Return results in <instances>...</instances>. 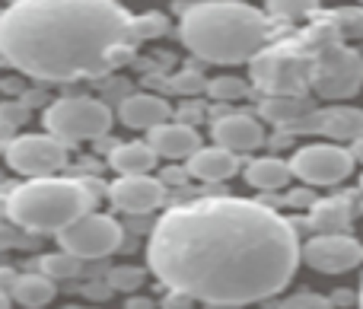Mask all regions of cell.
I'll list each match as a JSON object with an SVG mask.
<instances>
[{
    "label": "cell",
    "instance_id": "6da1fadb",
    "mask_svg": "<svg viewBox=\"0 0 363 309\" xmlns=\"http://www.w3.org/2000/svg\"><path fill=\"white\" fill-rule=\"evenodd\" d=\"M147 265L194 303L245 306L294 281L300 242L290 220L249 198H198L169 208L147 240Z\"/></svg>",
    "mask_w": 363,
    "mask_h": 309
},
{
    "label": "cell",
    "instance_id": "7a4b0ae2",
    "mask_svg": "<svg viewBox=\"0 0 363 309\" xmlns=\"http://www.w3.org/2000/svg\"><path fill=\"white\" fill-rule=\"evenodd\" d=\"M131 19L115 0H13L0 13V48L35 80H93L131 61Z\"/></svg>",
    "mask_w": 363,
    "mask_h": 309
},
{
    "label": "cell",
    "instance_id": "3957f363",
    "mask_svg": "<svg viewBox=\"0 0 363 309\" xmlns=\"http://www.w3.org/2000/svg\"><path fill=\"white\" fill-rule=\"evenodd\" d=\"M271 16L242 0H198L185 6L179 38L194 57L217 67L249 64L271 38Z\"/></svg>",
    "mask_w": 363,
    "mask_h": 309
},
{
    "label": "cell",
    "instance_id": "277c9868",
    "mask_svg": "<svg viewBox=\"0 0 363 309\" xmlns=\"http://www.w3.org/2000/svg\"><path fill=\"white\" fill-rule=\"evenodd\" d=\"M96 195L83 179L32 176L6 195V217L26 233H61L67 223L93 210Z\"/></svg>",
    "mask_w": 363,
    "mask_h": 309
},
{
    "label": "cell",
    "instance_id": "5b68a950",
    "mask_svg": "<svg viewBox=\"0 0 363 309\" xmlns=\"http://www.w3.org/2000/svg\"><path fill=\"white\" fill-rule=\"evenodd\" d=\"M335 35H338V29H335L332 16H328V23H319L313 32H306V35L290 38V42H277V45H264L249 61L252 86H258L264 96L309 93L315 55H319L322 45Z\"/></svg>",
    "mask_w": 363,
    "mask_h": 309
},
{
    "label": "cell",
    "instance_id": "8992f818",
    "mask_svg": "<svg viewBox=\"0 0 363 309\" xmlns=\"http://www.w3.org/2000/svg\"><path fill=\"white\" fill-rule=\"evenodd\" d=\"M42 125L64 144H89V140H99L108 134L112 108L93 96H64L45 108Z\"/></svg>",
    "mask_w": 363,
    "mask_h": 309
},
{
    "label": "cell",
    "instance_id": "52a82bcc",
    "mask_svg": "<svg viewBox=\"0 0 363 309\" xmlns=\"http://www.w3.org/2000/svg\"><path fill=\"white\" fill-rule=\"evenodd\" d=\"M363 89V57L351 45L328 38L315 55L309 93L325 102H347Z\"/></svg>",
    "mask_w": 363,
    "mask_h": 309
},
{
    "label": "cell",
    "instance_id": "ba28073f",
    "mask_svg": "<svg viewBox=\"0 0 363 309\" xmlns=\"http://www.w3.org/2000/svg\"><path fill=\"white\" fill-rule=\"evenodd\" d=\"M354 153L351 147H341L338 140H322V144H306L290 157V169L294 179L313 189H328V185H341L351 179L354 172Z\"/></svg>",
    "mask_w": 363,
    "mask_h": 309
},
{
    "label": "cell",
    "instance_id": "9c48e42d",
    "mask_svg": "<svg viewBox=\"0 0 363 309\" xmlns=\"http://www.w3.org/2000/svg\"><path fill=\"white\" fill-rule=\"evenodd\" d=\"M4 159L16 176H55L67 166V144L55 134H13L4 150Z\"/></svg>",
    "mask_w": 363,
    "mask_h": 309
},
{
    "label": "cell",
    "instance_id": "30bf717a",
    "mask_svg": "<svg viewBox=\"0 0 363 309\" xmlns=\"http://www.w3.org/2000/svg\"><path fill=\"white\" fill-rule=\"evenodd\" d=\"M125 242V230L115 217L108 214H96V210H86L83 217H77L74 223L57 233V246L67 249V252L86 259H106L115 249Z\"/></svg>",
    "mask_w": 363,
    "mask_h": 309
},
{
    "label": "cell",
    "instance_id": "8fae6325",
    "mask_svg": "<svg viewBox=\"0 0 363 309\" xmlns=\"http://www.w3.org/2000/svg\"><path fill=\"white\" fill-rule=\"evenodd\" d=\"M300 262L319 274H347L363 265V242L351 233H315L300 246Z\"/></svg>",
    "mask_w": 363,
    "mask_h": 309
},
{
    "label": "cell",
    "instance_id": "7c38bea8",
    "mask_svg": "<svg viewBox=\"0 0 363 309\" xmlns=\"http://www.w3.org/2000/svg\"><path fill=\"white\" fill-rule=\"evenodd\" d=\"M108 198L118 210L125 214H153L163 208L166 189L163 179H157L153 172H134V176H118L108 185Z\"/></svg>",
    "mask_w": 363,
    "mask_h": 309
},
{
    "label": "cell",
    "instance_id": "4fadbf2b",
    "mask_svg": "<svg viewBox=\"0 0 363 309\" xmlns=\"http://www.w3.org/2000/svg\"><path fill=\"white\" fill-rule=\"evenodd\" d=\"M315 131V134H325L328 140H357L363 134V112L354 106H332V108H322V112H306L300 121L290 125V131Z\"/></svg>",
    "mask_w": 363,
    "mask_h": 309
},
{
    "label": "cell",
    "instance_id": "5bb4252c",
    "mask_svg": "<svg viewBox=\"0 0 363 309\" xmlns=\"http://www.w3.org/2000/svg\"><path fill=\"white\" fill-rule=\"evenodd\" d=\"M211 134L213 144H223L236 153H252L264 144V121L245 112H230L213 121Z\"/></svg>",
    "mask_w": 363,
    "mask_h": 309
},
{
    "label": "cell",
    "instance_id": "9a60e30c",
    "mask_svg": "<svg viewBox=\"0 0 363 309\" xmlns=\"http://www.w3.org/2000/svg\"><path fill=\"white\" fill-rule=\"evenodd\" d=\"M150 147L160 153V159H169V163H185L194 150L201 147V134L194 131L188 121H160L157 128H150Z\"/></svg>",
    "mask_w": 363,
    "mask_h": 309
},
{
    "label": "cell",
    "instance_id": "2e32d148",
    "mask_svg": "<svg viewBox=\"0 0 363 309\" xmlns=\"http://www.w3.org/2000/svg\"><path fill=\"white\" fill-rule=\"evenodd\" d=\"M185 166L188 176L198 179V182H226V179H233L239 172V153L223 144H211V147L201 144L185 159Z\"/></svg>",
    "mask_w": 363,
    "mask_h": 309
},
{
    "label": "cell",
    "instance_id": "e0dca14e",
    "mask_svg": "<svg viewBox=\"0 0 363 309\" xmlns=\"http://www.w3.org/2000/svg\"><path fill=\"white\" fill-rule=\"evenodd\" d=\"M121 121L134 131H150L160 121L172 118V106L157 93H131L118 108Z\"/></svg>",
    "mask_w": 363,
    "mask_h": 309
},
{
    "label": "cell",
    "instance_id": "ac0fdd59",
    "mask_svg": "<svg viewBox=\"0 0 363 309\" xmlns=\"http://www.w3.org/2000/svg\"><path fill=\"white\" fill-rule=\"evenodd\" d=\"M294 179V169H290V159L281 157H258L245 163V182L258 191H284Z\"/></svg>",
    "mask_w": 363,
    "mask_h": 309
},
{
    "label": "cell",
    "instance_id": "d6986e66",
    "mask_svg": "<svg viewBox=\"0 0 363 309\" xmlns=\"http://www.w3.org/2000/svg\"><path fill=\"white\" fill-rule=\"evenodd\" d=\"M354 223V208L347 198H319L309 208L313 233H347Z\"/></svg>",
    "mask_w": 363,
    "mask_h": 309
},
{
    "label": "cell",
    "instance_id": "ffe728a7",
    "mask_svg": "<svg viewBox=\"0 0 363 309\" xmlns=\"http://www.w3.org/2000/svg\"><path fill=\"white\" fill-rule=\"evenodd\" d=\"M160 153L150 147V140H131V144H118L108 153V166L118 176H134V172H153L157 169Z\"/></svg>",
    "mask_w": 363,
    "mask_h": 309
},
{
    "label": "cell",
    "instance_id": "44dd1931",
    "mask_svg": "<svg viewBox=\"0 0 363 309\" xmlns=\"http://www.w3.org/2000/svg\"><path fill=\"white\" fill-rule=\"evenodd\" d=\"M55 297H57V284L45 271L16 274L10 284V300H16L19 306H48Z\"/></svg>",
    "mask_w": 363,
    "mask_h": 309
},
{
    "label": "cell",
    "instance_id": "7402d4cb",
    "mask_svg": "<svg viewBox=\"0 0 363 309\" xmlns=\"http://www.w3.org/2000/svg\"><path fill=\"white\" fill-rule=\"evenodd\" d=\"M306 112H313L309 93H300V96H264V102H262V121H271V125L290 128L294 121H300Z\"/></svg>",
    "mask_w": 363,
    "mask_h": 309
},
{
    "label": "cell",
    "instance_id": "603a6c76",
    "mask_svg": "<svg viewBox=\"0 0 363 309\" xmlns=\"http://www.w3.org/2000/svg\"><path fill=\"white\" fill-rule=\"evenodd\" d=\"M83 268V259L67 249H57V252H48L42 255V271L55 281H67V278H77Z\"/></svg>",
    "mask_w": 363,
    "mask_h": 309
},
{
    "label": "cell",
    "instance_id": "cb8c5ba5",
    "mask_svg": "<svg viewBox=\"0 0 363 309\" xmlns=\"http://www.w3.org/2000/svg\"><path fill=\"white\" fill-rule=\"evenodd\" d=\"M204 93L217 102H236L249 93V83H245L242 77H213V80L207 83Z\"/></svg>",
    "mask_w": 363,
    "mask_h": 309
},
{
    "label": "cell",
    "instance_id": "d4e9b609",
    "mask_svg": "<svg viewBox=\"0 0 363 309\" xmlns=\"http://www.w3.org/2000/svg\"><path fill=\"white\" fill-rule=\"evenodd\" d=\"M166 26H169V19L163 13H140V16L131 19V35H134V42L160 38V35H166Z\"/></svg>",
    "mask_w": 363,
    "mask_h": 309
},
{
    "label": "cell",
    "instance_id": "484cf974",
    "mask_svg": "<svg viewBox=\"0 0 363 309\" xmlns=\"http://www.w3.org/2000/svg\"><path fill=\"white\" fill-rule=\"evenodd\" d=\"M315 10V0H268L264 13L271 19H303Z\"/></svg>",
    "mask_w": 363,
    "mask_h": 309
},
{
    "label": "cell",
    "instance_id": "4316f807",
    "mask_svg": "<svg viewBox=\"0 0 363 309\" xmlns=\"http://www.w3.org/2000/svg\"><path fill=\"white\" fill-rule=\"evenodd\" d=\"M332 23L338 29V35L345 38H363V4L345 6V10L332 13Z\"/></svg>",
    "mask_w": 363,
    "mask_h": 309
},
{
    "label": "cell",
    "instance_id": "83f0119b",
    "mask_svg": "<svg viewBox=\"0 0 363 309\" xmlns=\"http://www.w3.org/2000/svg\"><path fill=\"white\" fill-rule=\"evenodd\" d=\"M147 281V274L140 271V268H115L112 274H108V287L112 291H118V293H134V291H140V284Z\"/></svg>",
    "mask_w": 363,
    "mask_h": 309
},
{
    "label": "cell",
    "instance_id": "f1b7e54d",
    "mask_svg": "<svg viewBox=\"0 0 363 309\" xmlns=\"http://www.w3.org/2000/svg\"><path fill=\"white\" fill-rule=\"evenodd\" d=\"M172 89L176 93H204L207 80L201 74H194V70H182V74H176V80H172Z\"/></svg>",
    "mask_w": 363,
    "mask_h": 309
},
{
    "label": "cell",
    "instance_id": "f546056e",
    "mask_svg": "<svg viewBox=\"0 0 363 309\" xmlns=\"http://www.w3.org/2000/svg\"><path fill=\"white\" fill-rule=\"evenodd\" d=\"M287 201H290V208H313V185H306V189H300V191H287Z\"/></svg>",
    "mask_w": 363,
    "mask_h": 309
},
{
    "label": "cell",
    "instance_id": "4dcf8cb0",
    "mask_svg": "<svg viewBox=\"0 0 363 309\" xmlns=\"http://www.w3.org/2000/svg\"><path fill=\"white\" fill-rule=\"evenodd\" d=\"M287 306H328V300L315 297V293H300V297H290Z\"/></svg>",
    "mask_w": 363,
    "mask_h": 309
},
{
    "label": "cell",
    "instance_id": "1f68e13d",
    "mask_svg": "<svg viewBox=\"0 0 363 309\" xmlns=\"http://www.w3.org/2000/svg\"><path fill=\"white\" fill-rule=\"evenodd\" d=\"M185 176H188V166H182V169H176V166H172V169H166V172H163V182L182 185V182H185Z\"/></svg>",
    "mask_w": 363,
    "mask_h": 309
},
{
    "label": "cell",
    "instance_id": "d6a6232c",
    "mask_svg": "<svg viewBox=\"0 0 363 309\" xmlns=\"http://www.w3.org/2000/svg\"><path fill=\"white\" fill-rule=\"evenodd\" d=\"M13 137V125H6V121H0V153L6 150V144H10Z\"/></svg>",
    "mask_w": 363,
    "mask_h": 309
},
{
    "label": "cell",
    "instance_id": "836d02e7",
    "mask_svg": "<svg viewBox=\"0 0 363 309\" xmlns=\"http://www.w3.org/2000/svg\"><path fill=\"white\" fill-rule=\"evenodd\" d=\"M351 153H354V159H357V163H363V134L357 140H351Z\"/></svg>",
    "mask_w": 363,
    "mask_h": 309
},
{
    "label": "cell",
    "instance_id": "e575fe53",
    "mask_svg": "<svg viewBox=\"0 0 363 309\" xmlns=\"http://www.w3.org/2000/svg\"><path fill=\"white\" fill-rule=\"evenodd\" d=\"M13 227H16V223H13ZM13 227L0 223V246H10V242H13V240H10V230H13Z\"/></svg>",
    "mask_w": 363,
    "mask_h": 309
},
{
    "label": "cell",
    "instance_id": "d590c367",
    "mask_svg": "<svg viewBox=\"0 0 363 309\" xmlns=\"http://www.w3.org/2000/svg\"><path fill=\"white\" fill-rule=\"evenodd\" d=\"M6 303H10V293H6V291H0V306H6Z\"/></svg>",
    "mask_w": 363,
    "mask_h": 309
},
{
    "label": "cell",
    "instance_id": "8d00e7d4",
    "mask_svg": "<svg viewBox=\"0 0 363 309\" xmlns=\"http://www.w3.org/2000/svg\"><path fill=\"white\" fill-rule=\"evenodd\" d=\"M4 64H10V61H6V55H4V48H0V67H4Z\"/></svg>",
    "mask_w": 363,
    "mask_h": 309
},
{
    "label": "cell",
    "instance_id": "74e56055",
    "mask_svg": "<svg viewBox=\"0 0 363 309\" xmlns=\"http://www.w3.org/2000/svg\"><path fill=\"white\" fill-rule=\"evenodd\" d=\"M357 300H360V306H363V284H360V293H357Z\"/></svg>",
    "mask_w": 363,
    "mask_h": 309
},
{
    "label": "cell",
    "instance_id": "f35d334b",
    "mask_svg": "<svg viewBox=\"0 0 363 309\" xmlns=\"http://www.w3.org/2000/svg\"><path fill=\"white\" fill-rule=\"evenodd\" d=\"M360 189H363V176H360Z\"/></svg>",
    "mask_w": 363,
    "mask_h": 309
},
{
    "label": "cell",
    "instance_id": "ab89813d",
    "mask_svg": "<svg viewBox=\"0 0 363 309\" xmlns=\"http://www.w3.org/2000/svg\"><path fill=\"white\" fill-rule=\"evenodd\" d=\"M357 4H363V0H357Z\"/></svg>",
    "mask_w": 363,
    "mask_h": 309
},
{
    "label": "cell",
    "instance_id": "60d3db41",
    "mask_svg": "<svg viewBox=\"0 0 363 309\" xmlns=\"http://www.w3.org/2000/svg\"><path fill=\"white\" fill-rule=\"evenodd\" d=\"M0 13H4V10H0Z\"/></svg>",
    "mask_w": 363,
    "mask_h": 309
}]
</instances>
